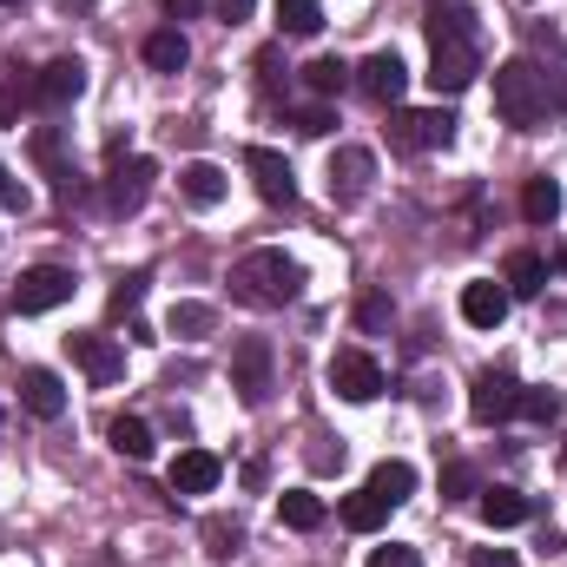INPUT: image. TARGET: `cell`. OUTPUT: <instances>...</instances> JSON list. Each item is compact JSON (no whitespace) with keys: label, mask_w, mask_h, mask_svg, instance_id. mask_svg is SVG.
<instances>
[{"label":"cell","mask_w":567,"mask_h":567,"mask_svg":"<svg viewBox=\"0 0 567 567\" xmlns=\"http://www.w3.org/2000/svg\"><path fill=\"white\" fill-rule=\"evenodd\" d=\"M158 7H165V13H172V20H198V13H205V7H212V0H158Z\"/></svg>","instance_id":"f35d334b"},{"label":"cell","mask_w":567,"mask_h":567,"mask_svg":"<svg viewBox=\"0 0 567 567\" xmlns=\"http://www.w3.org/2000/svg\"><path fill=\"white\" fill-rule=\"evenodd\" d=\"M330 390H337L343 403H377V396H383V363H377L370 350H337V357H330Z\"/></svg>","instance_id":"5b68a950"},{"label":"cell","mask_w":567,"mask_h":567,"mask_svg":"<svg viewBox=\"0 0 567 567\" xmlns=\"http://www.w3.org/2000/svg\"><path fill=\"white\" fill-rule=\"evenodd\" d=\"M245 172H251V185H258V198L265 205H297V172H290V158L284 152H271V145H251L245 152Z\"/></svg>","instance_id":"8fae6325"},{"label":"cell","mask_w":567,"mask_h":567,"mask_svg":"<svg viewBox=\"0 0 567 567\" xmlns=\"http://www.w3.org/2000/svg\"><path fill=\"white\" fill-rule=\"evenodd\" d=\"M225 482V462L212 455V449H185L178 462H172V495H212Z\"/></svg>","instance_id":"9a60e30c"},{"label":"cell","mask_w":567,"mask_h":567,"mask_svg":"<svg viewBox=\"0 0 567 567\" xmlns=\"http://www.w3.org/2000/svg\"><path fill=\"white\" fill-rule=\"evenodd\" d=\"M522 218H528V225L561 218V185H555V178H528V185H522Z\"/></svg>","instance_id":"4316f807"},{"label":"cell","mask_w":567,"mask_h":567,"mask_svg":"<svg viewBox=\"0 0 567 567\" xmlns=\"http://www.w3.org/2000/svg\"><path fill=\"white\" fill-rule=\"evenodd\" d=\"M330 126H337V113H330V106H303V113H297V133H310V140H323Z\"/></svg>","instance_id":"d590c367"},{"label":"cell","mask_w":567,"mask_h":567,"mask_svg":"<svg viewBox=\"0 0 567 567\" xmlns=\"http://www.w3.org/2000/svg\"><path fill=\"white\" fill-rule=\"evenodd\" d=\"M561 468H567V442H561Z\"/></svg>","instance_id":"7bdbcfd3"},{"label":"cell","mask_w":567,"mask_h":567,"mask_svg":"<svg viewBox=\"0 0 567 567\" xmlns=\"http://www.w3.org/2000/svg\"><path fill=\"white\" fill-rule=\"evenodd\" d=\"M66 297H73V271H66V265H33V271H20V284H13V310H20V317L60 310Z\"/></svg>","instance_id":"8992f818"},{"label":"cell","mask_w":567,"mask_h":567,"mask_svg":"<svg viewBox=\"0 0 567 567\" xmlns=\"http://www.w3.org/2000/svg\"><path fill=\"white\" fill-rule=\"evenodd\" d=\"M0 205H13V212H27V185H13V178H7V165H0Z\"/></svg>","instance_id":"ab89813d"},{"label":"cell","mask_w":567,"mask_h":567,"mask_svg":"<svg viewBox=\"0 0 567 567\" xmlns=\"http://www.w3.org/2000/svg\"><path fill=\"white\" fill-rule=\"evenodd\" d=\"M515 403H522V383H515L508 370H482V377H475V390H468V416H475L482 429L508 423V416H515Z\"/></svg>","instance_id":"30bf717a"},{"label":"cell","mask_w":567,"mask_h":567,"mask_svg":"<svg viewBox=\"0 0 567 567\" xmlns=\"http://www.w3.org/2000/svg\"><path fill=\"white\" fill-rule=\"evenodd\" d=\"M475 567H515L508 548H475Z\"/></svg>","instance_id":"60d3db41"},{"label":"cell","mask_w":567,"mask_h":567,"mask_svg":"<svg viewBox=\"0 0 567 567\" xmlns=\"http://www.w3.org/2000/svg\"><path fill=\"white\" fill-rule=\"evenodd\" d=\"M370 495H383L390 508L410 502V495H416V468H410V462H377V468H370Z\"/></svg>","instance_id":"d4e9b609"},{"label":"cell","mask_w":567,"mask_h":567,"mask_svg":"<svg viewBox=\"0 0 567 567\" xmlns=\"http://www.w3.org/2000/svg\"><path fill=\"white\" fill-rule=\"evenodd\" d=\"M502 284H508V297H542V284H548V265H542L535 251H515V258L502 265Z\"/></svg>","instance_id":"484cf974"},{"label":"cell","mask_w":567,"mask_h":567,"mask_svg":"<svg viewBox=\"0 0 567 567\" xmlns=\"http://www.w3.org/2000/svg\"><path fill=\"white\" fill-rule=\"evenodd\" d=\"M238 548H245V522H238V515H212V522H205V555H212V561H231Z\"/></svg>","instance_id":"f546056e"},{"label":"cell","mask_w":567,"mask_h":567,"mask_svg":"<svg viewBox=\"0 0 567 567\" xmlns=\"http://www.w3.org/2000/svg\"><path fill=\"white\" fill-rule=\"evenodd\" d=\"M370 178H377V158H370L363 145H343V152L330 158V198H343V205H357V198L370 192Z\"/></svg>","instance_id":"5bb4252c"},{"label":"cell","mask_w":567,"mask_h":567,"mask_svg":"<svg viewBox=\"0 0 567 567\" xmlns=\"http://www.w3.org/2000/svg\"><path fill=\"white\" fill-rule=\"evenodd\" d=\"M475 73H482V53H475V40H442L435 53H429V86H435V100L449 93H468L475 86Z\"/></svg>","instance_id":"277c9868"},{"label":"cell","mask_w":567,"mask_h":567,"mask_svg":"<svg viewBox=\"0 0 567 567\" xmlns=\"http://www.w3.org/2000/svg\"><path fill=\"white\" fill-rule=\"evenodd\" d=\"M303 86H310L317 100H337V93L350 86V66H343L337 53H323V60H310V66H303Z\"/></svg>","instance_id":"f1b7e54d"},{"label":"cell","mask_w":567,"mask_h":567,"mask_svg":"<svg viewBox=\"0 0 567 567\" xmlns=\"http://www.w3.org/2000/svg\"><path fill=\"white\" fill-rule=\"evenodd\" d=\"M140 297H145V271H126V278L113 284V310H120V317H126V310H133Z\"/></svg>","instance_id":"e575fe53"},{"label":"cell","mask_w":567,"mask_h":567,"mask_svg":"<svg viewBox=\"0 0 567 567\" xmlns=\"http://www.w3.org/2000/svg\"><path fill=\"white\" fill-rule=\"evenodd\" d=\"M337 515H343V528H357V535H377V528H383V522H390V502H383V495H370V488H363V495H350V502H343V508H337Z\"/></svg>","instance_id":"83f0119b"},{"label":"cell","mask_w":567,"mask_h":567,"mask_svg":"<svg viewBox=\"0 0 567 567\" xmlns=\"http://www.w3.org/2000/svg\"><path fill=\"white\" fill-rule=\"evenodd\" d=\"M20 403H27L40 423H53V416H66V383H60L53 370H20Z\"/></svg>","instance_id":"e0dca14e"},{"label":"cell","mask_w":567,"mask_h":567,"mask_svg":"<svg viewBox=\"0 0 567 567\" xmlns=\"http://www.w3.org/2000/svg\"><path fill=\"white\" fill-rule=\"evenodd\" d=\"M80 93H86V66H80V60H47V66H40V80H33V100H40L47 113L73 106Z\"/></svg>","instance_id":"4fadbf2b"},{"label":"cell","mask_w":567,"mask_h":567,"mask_svg":"<svg viewBox=\"0 0 567 567\" xmlns=\"http://www.w3.org/2000/svg\"><path fill=\"white\" fill-rule=\"evenodd\" d=\"M462 317H468L475 330H502V317H508V284H495V278L462 284Z\"/></svg>","instance_id":"2e32d148"},{"label":"cell","mask_w":567,"mask_h":567,"mask_svg":"<svg viewBox=\"0 0 567 567\" xmlns=\"http://www.w3.org/2000/svg\"><path fill=\"white\" fill-rule=\"evenodd\" d=\"M303 290V271H297V258H284V251H245L238 265H231V297L238 303H251V310H284L290 297Z\"/></svg>","instance_id":"6da1fadb"},{"label":"cell","mask_w":567,"mask_h":567,"mask_svg":"<svg viewBox=\"0 0 567 567\" xmlns=\"http://www.w3.org/2000/svg\"><path fill=\"white\" fill-rule=\"evenodd\" d=\"M0 7H7V0H0Z\"/></svg>","instance_id":"f6af8a7d"},{"label":"cell","mask_w":567,"mask_h":567,"mask_svg":"<svg viewBox=\"0 0 567 567\" xmlns=\"http://www.w3.org/2000/svg\"><path fill=\"white\" fill-rule=\"evenodd\" d=\"M106 442H113L126 462H152V423H145V416H113V423H106Z\"/></svg>","instance_id":"603a6c76"},{"label":"cell","mask_w":567,"mask_h":567,"mask_svg":"<svg viewBox=\"0 0 567 567\" xmlns=\"http://www.w3.org/2000/svg\"><path fill=\"white\" fill-rule=\"evenodd\" d=\"M278 522L284 528H297V535L323 528V495H310V488H284L278 495Z\"/></svg>","instance_id":"44dd1931"},{"label":"cell","mask_w":567,"mask_h":567,"mask_svg":"<svg viewBox=\"0 0 567 567\" xmlns=\"http://www.w3.org/2000/svg\"><path fill=\"white\" fill-rule=\"evenodd\" d=\"M152 178H158V165L133 152V158H113V172H106V212H140L145 198H152Z\"/></svg>","instance_id":"ba28073f"},{"label":"cell","mask_w":567,"mask_h":567,"mask_svg":"<svg viewBox=\"0 0 567 567\" xmlns=\"http://www.w3.org/2000/svg\"><path fill=\"white\" fill-rule=\"evenodd\" d=\"M178 192H185V198H192L198 212H212V205H218V198L231 192V178H225V172H218L212 158H192V165L178 172Z\"/></svg>","instance_id":"ac0fdd59"},{"label":"cell","mask_w":567,"mask_h":567,"mask_svg":"<svg viewBox=\"0 0 567 567\" xmlns=\"http://www.w3.org/2000/svg\"><path fill=\"white\" fill-rule=\"evenodd\" d=\"M561 265H567V251H561Z\"/></svg>","instance_id":"ee69618b"},{"label":"cell","mask_w":567,"mask_h":567,"mask_svg":"<svg viewBox=\"0 0 567 567\" xmlns=\"http://www.w3.org/2000/svg\"><path fill=\"white\" fill-rule=\"evenodd\" d=\"M455 140V113L449 106H423V113H390V145L396 152H435V145Z\"/></svg>","instance_id":"3957f363"},{"label":"cell","mask_w":567,"mask_h":567,"mask_svg":"<svg viewBox=\"0 0 567 567\" xmlns=\"http://www.w3.org/2000/svg\"><path fill=\"white\" fill-rule=\"evenodd\" d=\"M60 7H93V0H60Z\"/></svg>","instance_id":"b9f144b4"},{"label":"cell","mask_w":567,"mask_h":567,"mask_svg":"<svg viewBox=\"0 0 567 567\" xmlns=\"http://www.w3.org/2000/svg\"><path fill=\"white\" fill-rule=\"evenodd\" d=\"M495 113H502V126H515V133H535V126L548 120V80H542L528 60H508V66H495Z\"/></svg>","instance_id":"7a4b0ae2"},{"label":"cell","mask_w":567,"mask_h":567,"mask_svg":"<svg viewBox=\"0 0 567 567\" xmlns=\"http://www.w3.org/2000/svg\"><path fill=\"white\" fill-rule=\"evenodd\" d=\"M185 60H192V47H185V33H178V27L145 33V66H152V73H185Z\"/></svg>","instance_id":"ffe728a7"},{"label":"cell","mask_w":567,"mask_h":567,"mask_svg":"<svg viewBox=\"0 0 567 567\" xmlns=\"http://www.w3.org/2000/svg\"><path fill=\"white\" fill-rule=\"evenodd\" d=\"M390 317H396V310H390V297H383V290H370V297L357 303V323H363V330H383Z\"/></svg>","instance_id":"836d02e7"},{"label":"cell","mask_w":567,"mask_h":567,"mask_svg":"<svg viewBox=\"0 0 567 567\" xmlns=\"http://www.w3.org/2000/svg\"><path fill=\"white\" fill-rule=\"evenodd\" d=\"M357 86L377 100V106H396L403 93H410V66H403V53L396 47H383V53H370L363 66H357Z\"/></svg>","instance_id":"7c38bea8"},{"label":"cell","mask_w":567,"mask_h":567,"mask_svg":"<svg viewBox=\"0 0 567 567\" xmlns=\"http://www.w3.org/2000/svg\"><path fill=\"white\" fill-rule=\"evenodd\" d=\"M278 27L297 33V40H310V33L323 27V7H317V0H278Z\"/></svg>","instance_id":"4dcf8cb0"},{"label":"cell","mask_w":567,"mask_h":567,"mask_svg":"<svg viewBox=\"0 0 567 567\" xmlns=\"http://www.w3.org/2000/svg\"><path fill=\"white\" fill-rule=\"evenodd\" d=\"M165 330L185 337V343H198V337L218 330V310H212V303H172V310H165Z\"/></svg>","instance_id":"cb8c5ba5"},{"label":"cell","mask_w":567,"mask_h":567,"mask_svg":"<svg viewBox=\"0 0 567 567\" xmlns=\"http://www.w3.org/2000/svg\"><path fill=\"white\" fill-rule=\"evenodd\" d=\"M528 515H535V502L515 495V488H488V495H482V522H488V528H522Z\"/></svg>","instance_id":"7402d4cb"},{"label":"cell","mask_w":567,"mask_h":567,"mask_svg":"<svg viewBox=\"0 0 567 567\" xmlns=\"http://www.w3.org/2000/svg\"><path fill=\"white\" fill-rule=\"evenodd\" d=\"M66 357H73V363H80L100 390L126 377V350H120L113 337H100V330H73V337H66Z\"/></svg>","instance_id":"9c48e42d"},{"label":"cell","mask_w":567,"mask_h":567,"mask_svg":"<svg viewBox=\"0 0 567 567\" xmlns=\"http://www.w3.org/2000/svg\"><path fill=\"white\" fill-rule=\"evenodd\" d=\"M251 7H258V0H212V13H218L225 27H238V20H251Z\"/></svg>","instance_id":"74e56055"},{"label":"cell","mask_w":567,"mask_h":567,"mask_svg":"<svg viewBox=\"0 0 567 567\" xmlns=\"http://www.w3.org/2000/svg\"><path fill=\"white\" fill-rule=\"evenodd\" d=\"M475 488H482V475H475L468 462H449V468H442V495H449V502H468Z\"/></svg>","instance_id":"d6a6232c"},{"label":"cell","mask_w":567,"mask_h":567,"mask_svg":"<svg viewBox=\"0 0 567 567\" xmlns=\"http://www.w3.org/2000/svg\"><path fill=\"white\" fill-rule=\"evenodd\" d=\"M515 416H528V423H555V416H561V396H555V390H522Z\"/></svg>","instance_id":"1f68e13d"},{"label":"cell","mask_w":567,"mask_h":567,"mask_svg":"<svg viewBox=\"0 0 567 567\" xmlns=\"http://www.w3.org/2000/svg\"><path fill=\"white\" fill-rule=\"evenodd\" d=\"M231 390H238L251 410L271 403V343H265V337H245V343L231 350Z\"/></svg>","instance_id":"52a82bcc"},{"label":"cell","mask_w":567,"mask_h":567,"mask_svg":"<svg viewBox=\"0 0 567 567\" xmlns=\"http://www.w3.org/2000/svg\"><path fill=\"white\" fill-rule=\"evenodd\" d=\"M370 567H423V555H416V548H403V542H390V548H377V555H370Z\"/></svg>","instance_id":"8d00e7d4"},{"label":"cell","mask_w":567,"mask_h":567,"mask_svg":"<svg viewBox=\"0 0 567 567\" xmlns=\"http://www.w3.org/2000/svg\"><path fill=\"white\" fill-rule=\"evenodd\" d=\"M429 40H475V13L468 0H429Z\"/></svg>","instance_id":"d6986e66"}]
</instances>
